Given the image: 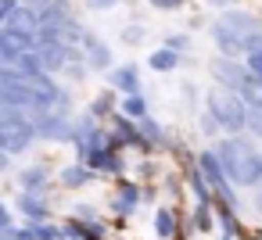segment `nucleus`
<instances>
[{
    "label": "nucleus",
    "instance_id": "obj_17",
    "mask_svg": "<svg viewBox=\"0 0 262 240\" xmlns=\"http://www.w3.org/2000/svg\"><path fill=\"white\" fill-rule=\"evenodd\" d=\"M119 115H126V118H140V115H147V101H144L140 93H122Z\"/></svg>",
    "mask_w": 262,
    "mask_h": 240
},
{
    "label": "nucleus",
    "instance_id": "obj_29",
    "mask_svg": "<svg viewBox=\"0 0 262 240\" xmlns=\"http://www.w3.org/2000/svg\"><path fill=\"white\" fill-rule=\"evenodd\" d=\"M26 183H29V186H43V172H40V169L26 172Z\"/></svg>",
    "mask_w": 262,
    "mask_h": 240
},
{
    "label": "nucleus",
    "instance_id": "obj_4",
    "mask_svg": "<svg viewBox=\"0 0 262 240\" xmlns=\"http://www.w3.org/2000/svg\"><path fill=\"white\" fill-rule=\"evenodd\" d=\"M208 72H212V83H215V86L233 90V93H241V90L251 83L248 65H244V61H237V58H226V54H219V58L208 65Z\"/></svg>",
    "mask_w": 262,
    "mask_h": 240
},
{
    "label": "nucleus",
    "instance_id": "obj_8",
    "mask_svg": "<svg viewBox=\"0 0 262 240\" xmlns=\"http://www.w3.org/2000/svg\"><path fill=\"white\" fill-rule=\"evenodd\" d=\"M83 51H86V65H90V68H97V72H108V68H112V51H108L104 40L83 36Z\"/></svg>",
    "mask_w": 262,
    "mask_h": 240
},
{
    "label": "nucleus",
    "instance_id": "obj_23",
    "mask_svg": "<svg viewBox=\"0 0 262 240\" xmlns=\"http://www.w3.org/2000/svg\"><path fill=\"white\" fill-rule=\"evenodd\" d=\"M165 47L176 51V54H183V51L190 47V36H187V33H169V36H165Z\"/></svg>",
    "mask_w": 262,
    "mask_h": 240
},
{
    "label": "nucleus",
    "instance_id": "obj_22",
    "mask_svg": "<svg viewBox=\"0 0 262 240\" xmlns=\"http://www.w3.org/2000/svg\"><path fill=\"white\" fill-rule=\"evenodd\" d=\"M244 65H248L251 79H258V83H262V47H258V51H251V54H244Z\"/></svg>",
    "mask_w": 262,
    "mask_h": 240
},
{
    "label": "nucleus",
    "instance_id": "obj_28",
    "mask_svg": "<svg viewBox=\"0 0 262 240\" xmlns=\"http://www.w3.org/2000/svg\"><path fill=\"white\" fill-rule=\"evenodd\" d=\"M86 4H90L94 11H108V8H115V4H122V0H86Z\"/></svg>",
    "mask_w": 262,
    "mask_h": 240
},
{
    "label": "nucleus",
    "instance_id": "obj_21",
    "mask_svg": "<svg viewBox=\"0 0 262 240\" xmlns=\"http://www.w3.org/2000/svg\"><path fill=\"white\" fill-rule=\"evenodd\" d=\"M241 101H244V104H262V83L251 79V83L241 90Z\"/></svg>",
    "mask_w": 262,
    "mask_h": 240
},
{
    "label": "nucleus",
    "instance_id": "obj_30",
    "mask_svg": "<svg viewBox=\"0 0 262 240\" xmlns=\"http://www.w3.org/2000/svg\"><path fill=\"white\" fill-rule=\"evenodd\" d=\"M79 219H83V222H97V211L86 208V204H79Z\"/></svg>",
    "mask_w": 262,
    "mask_h": 240
},
{
    "label": "nucleus",
    "instance_id": "obj_14",
    "mask_svg": "<svg viewBox=\"0 0 262 240\" xmlns=\"http://www.w3.org/2000/svg\"><path fill=\"white\" fill-rule=\"evenodd\" d=\"M155 236H158V240H172V236H176V211H172L169 204L155 208Z\"/></svg>",
    "mask_w": 262,
    "mask_h": 240
},
{
    "label": "nucleus",
    "instance_id": "obj_11",
    "mask_svg": "<svg viewBox=\"0 0 262 240\" xmlns=\"http://www.w3.org/2000/svg\"><path fill=\"white\" fill-rule=\"evenodd\" d=\"M36 133L40 136H51V140H72V126L61 115H47L43 122H36Z\"/></svg>",
    "mask_w": 262,
    "mask_h": 240
},
{
    "label": "nucleus",
    "instance_id": "obj_13",
    "mask_svg": "<svg viewBox=\"0 0 262 240\" xmlns=\"http://www.w3.org/2000/svg\"><path fill=\"white\" fill-rule=\"evenodd\" d=\"M137 126H140V136L147 140V147L155 143V147H169V136H165V129L151 118V115H140V118H133Z\"/></svg>",
    "mask_w": 262,
    "mask_h": 240
},
{
    "label": "nucleus",
    "instance_id": "obj_7",
    "mask_svg": "<svg viewBox=\"0 0 262 240\" xmlns=\"http://www.w3.org/2000/svg\"><path fill=\"white\" fill-rule=\"evenodd\" d=\"M137 204H140V186L122 179L119 190H115V197H112V211H115L119 219H129V215L137 211Z\"/></svg>",
    "mask_w": 262,
    "mask_h": 240
},
{
    "label": "nucleus",
    "instance_id": "obj_20",
    "mask_svg": "<svg viewBox=\"0 0 262 240\" xmlns=\"http://www.w3.org/2000/svg\"><path fill=\"white\" fill-rule=\"evenodd\" d=\"M115 111V93H101L94 104H90V115L94 118H104V115H112Z\"/></svg>",
    "mask_w": 262,
    "mask_h": 240
},
{
    "label": "nucleus",
    "instance_id": "obj_10",
    "mask_svg": "<svg viewBox=\"0 0 262 240\" xmlns=\"http://www.w3.org/2000/svg\"><path fill=\"white\" fill-rule=\"evenodd\" d=\"M208 36H212V43H215V51H219V54H226V58H241V54H244V51H241V40H237V36H233L226 26L212 22Z\"/></svg>",
    "mask_w": 262,
    "mask_h": 240
},
{
    "label": "nucleus",
    "instance_id": "obj_2",
    "mask_svg": "<svg viewBox=\"0 0 262 240\" xmlns=\"http://www.w3.org/2000/svg\"><path fill=\"white\" fill-rule=\"evenodd\" d=\"M205 111L215 118V126H219L223 133H241V129H244V111H248V104L241 101V93L215 86V90L205 93Z\"/></svg>",
    "mask_w": 262,
    "mask_h": 240
},
{
    "label": "nucleus",
    "instance_id": "obj_18",
    "mask_svg": "<svg viewBox=\"0 0 262 240\" xmlns=\"http://www.w3.org/2000/svg\"><path fill=\"white\" fill-rule=\"evenodd\" d=\"M90 179H94V169H90V165H72V169L61 172V183H65V186H83V183H90Z\"/></svg>",
    "mask_w": 262,
    "mask_h": 240
},
{
    "label": "nucleus",
    "instance_id": "obj_32",
    "mask_svg": "<svg viewBox=\"0 0 262 240\" xmlns=\"http://www.w3.org/2000/svg\"><path fill=\"white\" fill-rule=\"evenodd\" d=\"M255 204H258V215H262V183H258V201Z\"/></svg>",
    "mask_w": 262,
    "mask_h": 240
},
{
    "label": "nucleus",
    "instance_id": "obj_5",
    "mask_svg": "<svg viewBox=\"0 0 262 240\" xmlns=\"http://www.w3.org/2000/svg\"><path fill=\"white\" fill-rule=\"evenodd\" d=\"M112 122H115V126H112V133H108V136H112V143H115L119 151H122L126 143H129V147H140V151H151V147H147V140L140 136V129L133 126V118H126V115H115V111H112Z\"/></svg>",
    "mask_w": 262,
    "mask_h": 240
},
{
    "label": "nucleus",
    "instance_id": "obj_19",
    "mask_svg": "<svg viewBox=\"0 0 262 240\" xmlns=\"http://www.w3.org/2000/svg\"><path fill=\"white\" fill-rule=\"evenodd\" d=\"M244 129H248L255 140H262V104H248V111H244Z\"/></svg>",
    "mask_w": 262,
    "mask_h": 240
},
{
    "label": "nucleus",
    "instance_id": "obj_24",
    "mask_svg": "<svg viewBox=\"0 0 262 240\" xmlns=\"http://www.w3.org/2000/svg\"><path fill=\"white\" fill-rule=\"evenodd\" d=\"M122 40H126V43H144V40H147V29H144V26H126V29H122Z\"/></svg>",
    "mask_w": 262,
    "mask_h": 240
},
{
    "label": "nucleus",
    "instance_id": "obj_9",
    "mask_svg": "<svg viewBox=\"0 0 262 240\" xmlns=\"http://www.w3.org/2000/svg\"><path fill=\"white\" fill-rule=\"evenodd\" d=\"M112 90H119V93H140V68L133 61L112 68Z\"/></svg>",
    "mask_w": 262,
    "mask_h": 240
},
{
    "label": "nucleus",
    "instance_id": "obj_26",
    "mask_svg": "<svg viewBox=\"0 0 262 240\" xmlns=\"http://www.w3.org/2000/svg\"><path fill=\"white\" fill-rule=\"evenodd\" d=\"M201 133H205V136H219V133H223V129H219V126H215V118H212V115H208V111H205V115H201Z\"/></svg>",
    "mask_w": 262,
    "mask_h": 240
},
{
    "label": "nucleus",
    "instance_id": "obj_12",
    "mask_svg": "<svg viewBox=\"0 0 262 240\" xmlns=\"http://www.w3.org/2000/svg\"><path fill=\"white\" fill-rule=\"evenodd\" d=\"M61 233H65V236H76V240H104V226H101V222H79V219H69Z\"/></svg>",
    "mask_w": 262,
    "mask_h": 240
},
{
    "label": "nucleus",
    "instance_id": "obj_25",
    "mask_svg": "<svg viewBox=\"0 0 262 240\" xmlns=\"http://www.w3.org/2000/svg\"><path fill=\"white\" fill-rule=\"evenodd\" d=\"M147 4H151V8H158V11H180L187 0H147Z\"/></svg>",
    "mask_w": 262,
    "mask_h": 240
},
{
    "label": "nucleus",
    "instance_id": "obj_1",
    "mask_svg": "<svg viewBox=\"0 0 262 240\" xmlns=\"http://www.w3.org/2000/svg\"><path fill=\"white\" fill-rule=\"evenodd\" d=\"M215 158H219V165H223V172L233 186H258L262 183V151L248 136L230 133L215 147Z\"/></svg>",
    "mask_w": 262,
    "mask_h": 240
},
{
    "label": "nucleus",
    "instance_id": "obj_6",
    "mask_svg": "<svg viewBox=\"0 0 262 240\" xmlns=\"http://www.w3.org/2000/svg\"><path fill=\"white\" fill-rule=\"evenodd\" d=\"M215 22H219V26H226L237 40H244V36H251L255 29H262V22H258L251 11H237V8H226V11H223V18H215Z\"/></svg>",
    "mask_w": 262,
    "mask_h": 240
},
{
    "label": "nucleus",
    "instance_id": "obj_31",
    "mask_svg": "<svg viewBox=\"0 0 262 240\" xmlns=\"http://www.w3.org/2000/svg\"><path fill=\"white\" fill-rule=\"evenodd\" d=\"M205 4H212V8H230L233 0H205Z\"/></svg>",
    "mask_w": 262,
    "mask_h": 240
},
{
    "label": "nucleus",
    "instance_id": "obj_3",
    "mask_svg": "<svg viewBox=\"0 0 262 240\" xmlns=\"http://www.w3.org/2000/svg\"><path fill=\"white\" fill-rule=\"evenodd\" d=\"M194 169H198V172H201V179L208 183V190H212V204H226V208L241 211L237 190H233V183L226 179V172H223V165H219V158H215V147L201 151V154H198V161H194Z\"/></svg>",
    "mask_w": 262,
    "mask_h": 240
},
{
    "label": "nucleus",
    "instance_id": "obj_15",
    "mask_svg": "<svg viewBox=\"0 0 262 240\" xmlns=\"http://www.w3.org/2000/svg\"><path fill=\"white\" fill-rule=\"evenodd\" d=\"M147 65H151V72H172V68L180 65V54L169 51V47H158V51L147 58Z\"/></svg>",
    "mask_w": 262,
    "mask_h": 240
},
{
    "label": "nucleus",
    "instance_id": "obj_27",
    "mask_svg": "<svg viewBox=\"0 0 262 240\" xmlns=\"http://www.w3.org/2000/svg\"><path fill=\"white\" fill-rule=\"evenodd\" d=\"M22 208H26L29 215H47V208H43V204H40L36 197H29V201H22Z\"/></svg>",
    "mask_w": 262,
    "mask_h": 240
},
{
    "label": "nucleus",
    "instance_id": "obj_16",
    "mask_svg": "<svg viewBox=\"0 0 262 240\" xmlns=\"http://www.w3.org/2000/svg\"><path fill=\"white\" fill-rule=\"evenodd\" d=\"M187 186L194 190V201H198V208H212V190H208V183L201 179V172H198V169H190V176H187Z\"/></svg>",
    "mask_w": 262,
    "mask_h": 240
}]
</instances>
